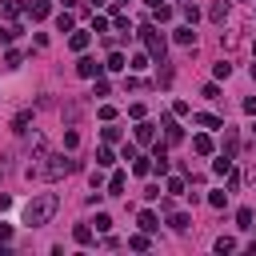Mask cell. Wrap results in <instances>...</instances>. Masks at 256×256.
Here are the masks:
<instances>
[{
  "mask_svg": "<svg viewBox=\"0 0 256 256\" xmlns=\"http://www.w3.org/2000/svg\"><path fill=\"white\" fill-rule=\"evenodd\" d=\"M112 4H120V8H124V4H128V0H112Z\"/></svg>",
  "mask_w": 256,
  "mask_h": 256,
  "instance_id": "cell-44",
  "label": "cell"
},
{
  "mask_svg": "<svg viewBox=\"0 0 256 256\" xmlns=\"http://www.w3.org/2000/svg\"><path fill=\"white\" fill-rule=\"evenodd\" d=\"M136 224H140V232H156V228H160L156 212H140V220H136Z\"/></svg>",
  "mask_w": 256,
  "mask_h": 256,
  "instance_id": "cell-14",
  "label": "cell"
},
{
  "mask_svg": "<svg viewBox=\"0 0 256 256\" xmlns=\"http://www.w3.org/2000/svg\"><path fill=\"white\" fill-rule=\"evenodd\" d=\"M92 32H108V16H96L92 20Z\"/></svg>",
  "mask_w": 256,
  "mask_h": 256,
  "instance_id": "cell-40",
  "label": "cell"
},
{
  "mask_svg": "<svg viewBox=\"0 0 256 256\" xmlns=\"http://www.w3.org/2000/svg\"><path fill=\"white\" fill-rule=\"evenodd\" d=\"M180 12H184V20H188V24H196V20H200V8H196L192 0H184V4H180Z\"/></svg>",
  "mask_w": 256,
  "mask_h": 256,
  "instance_id": "cell-17",
  "label": "cell"
},
{
  "mask_svg": "<svg viewBox=\"0 0 256 256\" xmlns=\"http://www.w3.org/2000/svg\"><path fill=\"white\" fill-rule=\"evenodd\" d=\"M216 252H220V256H224V252H236V240H232V236H220V240H216Z\"/></svg>",
  "mask_w": 256,
  "mask_h": 256,
  "instance_id": "cell-27",
  "label": "cell"
},
{
  "mask_svg": "<svg viewBox=\"0 0 256 256\" xmlns=\"http://www.w3.org/2000/svg\"><path fill=\"white\" fill-rule=\"evenodd\" d=\"M216 76H220V80H228V76H232V64H228V60H220V64H216Z\"/></svg>",
  "mask_w": 256,
  "mask_h": 256,
  "instance_id": "cell-36",
  "label": "cell"
},
{
  "mask_svg": "<svg viewBox=\"0 0 256 256\" xmlns=\"http://www.w3.org/2000/svg\"><path fill=\"white\" fill-rule=\"evenodd\" d=\"M252 80H256V64H252Z\"/></svg>",
  "mask_w": 256,
  "mask_h": 256,
  "instance_id": "cell-45",
  "label": "cell"
},
{
  "mask_svg": "<svg viewBox=\"0 0 256 256\" xmlns=\"http://www.w3.org/2000/svg\"><path fill=\"white\" fill-rule=\"evenodd\" d=\"M172 112H176V116H188V112H192V104H188V100H176V104H172Z\"/></svg>",
  "mask_w": 256,
  "mask_h": 256,
  "instance_id": "cell-38",
  "label": "cell"
},
{
  "mask_svg": "<svg viewBox=\"0 0 256 256\" xmlns=\"http://www.w3.org/2000/svg\"><path fill=\"white\" fill-rule=\"evenodd\" d=\"M132 172H136V176H148V172H152V160L136 156V160H132Z\"/></svg>",
  "mask_w": 256,
  "mask_h": 256,
  "instance_id": "cell-24",
  "label": "cell"
},
{
  "mask_svg": "<svg viewBox=\"0 0 256 256\" xmlns=\"http://www.w3.org/2000/svg\"><path fill=\"white\" fill-rule=\"evenodd\" d=\"M208 20H212V24H224V20H228V0H212Z\"/></svg>",
  "mask_w": 256,
  "mask_h": 256,
  "instance_id": "cell-7",
  "label": "cell"
},
{
  "mask_svg": "<svg viewBox=\"0 0 256 256\" xmlns=\"http://www.w3.org/2000/svg\"><path fill=\"white\" fill-rule=\"evenodd\" d=\"M104 68H108V72H120V68H128V60H124V52H112Z\"/></svg>",
  "mask_w": 256,
  "mask_h": 256,
  "instance_id": "cell-19",
  "label": "cell"
},
{
  "mask_svg": "<svg viewBox=\"0 0 256 256\" xmlns=\"http://www.w3.org/2000/svg\"><path fill=\"white\" fill-rule=\"evenodd\" d=\"M124 184H128V176H124V172H112V176H108V192H112V196H120V192H124Z\"/></svg>",
  "mask_w": 256,
  "mask_h": 256,
  "instance_id": "cell-13",
  "label": "cell"
},
{
  "mask_svg": "<svg viewBox=\"0 0 256 256\" xmlns=\"http://www.w3.org/2000/svg\"><path fill=\"white\" fill-rule=\"evenodd\" d=\"M192 120H196V124H200V128H224V124H220V120H216V116H212V112H196V116H192Z\"/></svg>",
  "mask_w": 256,
  "mask_h": 256,
  "instance_id": "cell-16",
  "label": "cell"
},
{
  "mask_svg": "<svg viewBox=\"0 0 256 256\" xmlns=\"http://www.w3.org/2000/svg\"><path fill=\"white\" fill-rule=\"evenodd\" d=\"M236 224H240V228H252V208H240V212H236Z\"/></svg>",
  "mask_w": 256,
  "mask_h": 256,
  "instance_id": "cell-31",
  "label": "cell"
},
{
  "mask_svg": "<svg viewBox=\"0 0 256 256\" xmlns=\"http://www.w3.org/2000/svg\"><path fill=\"white\" fill-rule=\"evenodd\" d=\"M252 132H256V124H252Z\"/></svg>",
  "mask_w": 256,
  "mask_h": 256,
  "instance_id": "cell-47",
  "label": "cell"
},
{
  "mask_svg": "<svg viewBox=\"0 0 256 256\" xmlns=\"http://www.w3.org/2000/svg\"><path fill=\"white\" fill-rule=\"evenodd\" d=\"M192 152H196V156H212V136H208V132L192 136Z\"/></svg>",
  "mask_w": 256,
  "mask_h": 256,
  "instance_id": "cell-9",
  "label": "cell"
},
{
  "mask_svg": "<svg viewBox=\"0 0 256 256\" xmlns=\"http://www.w3.org/2000/svg\"><path fill=\"white\" fill-rule=\"evenodd\" d=\"M128 68H148V52H136V56H132V64H128Z\"/></svg>",
  "mask_w": 256,
  "mask_h": 256,
  "instance_id": "cell-35",
  "label": "cell"
},
{
  "mask_svg": "<svg viewBox=\"0 0 256 256\" xmlns=\"http://www.w3.org/2000/svg\"><path fill=\"white\" fill-rule=\"evenodd\" d=\"M100 136H104V144H116V140H120V136H124V132H120V128H112V124H108V128H104V132H100Z\"/></svg>",
  "mask_w": 256,
  "mask_h": 256,
  "instance_id": "cell-29",
  "label": "cell"
},
{
  "mask_svg": "<svg viewBox=\"0 0 256 256\" xmlns=\"http://www.w3.org/2000/svg\"><path fill=\"white\" fill-rule=\"evenodd\" d=\"M168 20H172V8L168 4H156L152 8V24H168Z\"/></svg>",
  "mask_w": 256,
  "mask_h": 256,
  "instance_id": "cell-15",
  "label": "cell"
},
{
  "mask_svg": "<svg viewBox=\"0 0 256 256\" xmlns=\"http://www.w3.org/2000/svg\"><path fill=\"white\" fill-rule=\"evenodd\" d=\"M88 40H92V32H72V36H68V48H72V52H84Z\"/></svg>",
  "mask_w": 256,
  "mask_h": 256,
  "instance_id": "cell-12",
  "label": "cell"
},
{
  "mask_svg": "<svg viewBox=\"0 0 256 256\" xmlns=\"http://www.w3.org/2000/svg\"><path fill=\"white\" fill-rule=\"evenodd\" d=\"M208 204H212V208H224V204H228V192H208Z\"/></svg>",
  "mask_w": 256,
  "mask_h": 256,
  "instance_id": "cell-30",
  "label": "cell"
},
{
  "mask_svg": "<svg viewBox=\"0 0 256 256\" xmlns=\"http://www.w3.org/2000/svg\"><path fill=\"white\" fill-rule=\"evenodd\" d=\"M72 24H76L72 12H60V16H56V28H60V32H72Z\"/></svg>",
  "mask_w": 256,
  "mask_h": 256,
  "instance_id": "cell-25",
  "label": "cell"
},
{
  "mask_svg": "<svg viewBox=\"0 0 256 256\" xmlns=\"http://www.w3.org/2000/svg\"><path fill=\"white\" fill-rule=\"evenodd\" d=\"M16 32H20V24H8V28H0V44H12V40H16Z\"/></svg>",
  "mask_w": 256,
  "mask_h": 256,
  "instance_id": "cell-28",
  "label": "cell"
},
{
  "mask_svg": "<svg viewBox=\"0 0 256 256\" xmlns=\"http://www.w3.org/2000/svg\"><path fill=\"white\" fill-rule=\"evenodd\" d=\"M72 236H76V244H92V228H88V224H76Z\"/></svg>",
  "mask_w": 256,
  "mask_h": 256,
  "instance_id": "cell-23",
  "label": "cell"
},
{
  "mask_svg": "<svg viewBox=\"0 0 256 256\" xmlns=\"http://www.w3.org/2000/svg\"><path fill=\"white\" fill-rule=\"evenodd\" d=\"M172 40L184 44V48H192V44H196V28H192V24H180V28L172 32Z\"/></svg>",
  "mask_w": 256,
  "mask_h": 256,
  "instance_id": "cell-6",
  "label": "cell"
},
{
  "mask_svg": "<svg viewBox=\"0 0 256 256\" xmlns=\"http://www.w3.org/2000/svg\"><path fill=\"white\" fill-rule=\"evenodd\" d=\"M0 240H4V244L12 240V224H0Z\"/></svg>",
  "mask_w": 256,
  "mask_h": 256,
  "instance_id": "cell-41",
  "label": "cell"
},
{
  "mask_svg": "<svg viewBox=\"0 0 256 256\" xmlns=\"http://www.w3.org/2000/svg\"><path fill=\"white\" fill-rule=\"evenodd\" d=\"M128 248H136V252H144V248H148V232H140V236H132V240H128Z\"/></svg>",
  "mask_w": 256,
  "mask_h": 256,
  "instance_id": "cell-32",
  "label": "cell"
},
{
  "mask_svg": "<svg viewBox=\"0 0 256 256\" xmlns=\"http://www.w3.org/2000/svg\"><path fill=\"white\" fill-rule=\"evenodd\" d=\"M108 92H112V84H108L104 76H96V96H108Z\"/></svg>",
  "mask_w": 256,
  "mask_h": 256,
  "instance_id": "cell-37",
  "label": "cell"
},
{
  "mask_svg": "<svg viewBox=\"0 0 256 256\" xmlns=\"http://www.w3.org/2000/svg\"><path fill=\"white\" fill-rule=\"evenodd\" d=\"M212 172H216V176L232 172V156H224V152H220V156H216V164H212Z\"/></svg>",
  "mask_w": 256,
  "mask_h": 256,
  "instance_id": "cell-21",
  "label": "cell"
},
{
  "mask_svg": "<svg viewBox=\"0 0 256 256\" xmlns=\"http://www.w3.org/2000/svg\"><path fill=\"white\" fill-rule=\"evenodd\" d=\"M136 140H140V144H152V140H156V124L140 120V124H136Z\"/></svg>",
  "mask_w": 256,
  "mask_h": 256,
  "instance_id": "cell-10",
  "label": "cell"
},
{
  "mask_svg": "<svg viewBox=\"0 0 256 256\" xmlns=\"http://www.w3.org/2000/svg\"><path fill=\"white\" fill-rule=\"evenodd\" d=\"M20 64H24V56H20L16 48H8V52H4V68H12V72H16Z\"/></svg>",
  "mask_w": 256,
  "mask_h": 256,
  "instance_id": "cell-18",
  "label": "cell"
},
{
  "mask_svg": "<svg viewBox=\"0 0 256 256\" xmlns=\"http://www.w3.org/2000/svg\"><path fill=\"white\" fill-rule=\"evenodd\" d=\"M168 192H172V196H180V192H184V180H180V176H172V180H168Z\"/></svg>",
  "mask_w": 256,
  "mask_h": 256,
  "instance_id": "cell-39",
  "label": "cell"
},
{
  "mask_svg": "<svg viewBox=\"0 0 256 256\" xmlns=\"http://www.w3.org/2000/svg\"><path fill=\"white\" fill-rule=\"evenodd\" d=\"M76 144H80V132L68 128V132H64V148H76Z\"/></svg>",
  "mask_w": 256,
  "mask_h": 256,
  "instance_id": "cell-33",
  "label": "cell"
},
{
  "mask_svg": "<svg viewBox=\"0 0 256 256\" xmlns=\"http://www.w3.org/2000/svg\"><path fill=\"white\" fill-rule=\"evenodd\" d=\"M48 12H52V4H48V0H32V4H28V16H32V20H44Z\"/></svg>",
  "mask_w": 256,
  "mask_h": 256,
  "instance_id": "cell-11",
  "label": "cell"
},
{
  "mask_svg": "<svg viewBox=\"0 0 256 256\" xmlns=\"http://www.w3.org/2000/svg\"><path fill=\"white\" fill-rule=\"evenodd\" d=\"M76 72H80L84 80H96V76H100V64H96V60H88V56H80V64H76Z\"/></svg>",
  "mask_w": 256,
  "mask_h": 256,
  "instance_id": "cell-8",
  "label": "cell"
},
{
  "mask_svg": "<svg viewBox=\"0 0 256 256\" xmlns=\"http://www.w3.org/2000/svg\"><path fill=\"white\" fill-rule=\"evenodd\" d=\"M252 52H256V40H252Z\"/></svg>",
  "mask_w": 256,
  "mask_h": 256,
  "instance_id": "cell-46",
  "label": "cell"
},
{
  "mask_svg": "<svg viewBox=\"0 0 256 256\" xmlns=\"http://www.w3.org/2000/svg\"><path fill=\"white\" fill-rule=\"evenodd\" d=\"M160 128H164V140H168V144H180V140H184V128H180L172 116H164V124H160Z\"/></svg>",
  "mask_w": 256,
  "mask_h": 256,
  "instance_id": "cell-4",
  "label": "cell"
},
{
  "mask_svg": "<svg viewBox=\"0 0 256 256\" xmlns=\"http://www.w3.org/2000/svg\"><path fill=\"white\" fill-rule=\"evenodd\" d=\"M144 4H148V8H156V4H160V0H144Z\"/></svg>",
  "mask_w": 256,
  "mask_h": 256,
  "instance_id": "cell-42",
  "label": "cell"
},
{
  "mask_svg": "<svg viewBox=\"0 0 256 256\" xmlns=\"http://www.w3.org/2000/svg\"><path fill=\"white\" fill-rule=\"evenodd\" d=\"M92 224H96V232H108V228H112V216H108V212H96Z\"/></svg>",
  "mask_w": 256,
  "mask_h": 256,
  "instance_id": "cell-26",
  "label": "cell"
},
{
  "mask_svg": "<svg viewBox=\"0 0 256 256\" xmlns=\"http://www.w3.org/2000/svg\"><path fill=\"white\" fill-rule=\"evenodd\" d=\"M100 4H108V0H92V8H100Z\"/></svg>",
  "mask_w": 256,
  "mask_h": 256,
  "instance_id": "cell-43",
  "label": "cell"
},
{
  "mask_svg": "<svg viewBox=\"0 0 256 256\" xmlns=\"http://www.w3.org/2000/svg\"><path fill=\"white\" fill-rule=\"evenodd\" d=\"M80 164L76 160H68V156H44V164H36V168H28V176H40V180H60V176H68V172H76Z\"/></svg>",
  "mask_w": 256,
  "mask_h": 256,
  "instance_id": "cell-2",
  "label": "cell"
},
{
  "mask_svg": "<svg viewBox=\"0 0 256 256\" xmlns=\"http://www.w3.org/2000/svg\"><path fill=\"white\" fill-rule=\"evenodd\" d=\"M56 192H36L32 200H28V208H24V224L28 228H44L52 216H56Z\"/></svg>",
  "mask_w": 256,
  "mask_h": 256,
  "instance_id": "cell-1",
  "label": "cell"
},
{
  "mask_svg": "<svg viewBox=\"0 0 256 256\" xmlns=\"http://www.w3.org/2000/svg\"><path fill=\"white\" fill-rule=\"evenodd\" d=\"M140 40H144V52H148L152 60H160V64H164V52H168V44H164V36L156 32V24L140 28Z\"/></svg>",
  "mask_w": 256,
  "mask_h": 256,
  "instance_id": "cell-3",
  "label": "cell"
},
{
  "mask_svg": "<svg viewBox=\"0 0 256 256\" xmlns=\"http://www.w3.org/2000/svg\"><path fill=\"white\" fill-rule=\"evenodd\" d=\"M20 8H16V0H0V16H16Z\"/></svg>",
  "mask_w": 256,
  "mask_h": 256,
  "instance_id": "cell-34",
  "label": "cell"
},
{
  "mask_svg": "<svg viewBox=\"0 0 256 256\" xmlns=\"http://www.w3.org/2000/svg\"><path fill=\"white\" fill-rule=\"evenodd\" d=\"M168 224H172L176 232H184V228H188L192 220H188V212H172V216H168Z\"/></svg>",
  "mask_w": 256,
  "mask_h": 256,
  "instance_id": "cell-22",
  "label": "cell"
},
{
  "mask_svg": "<svg viewBox=\"0 0 256 256\" xmlns=\"http://www.w3.org/2000/svg\"><path fill=\"white\" fill-rule=\"evenodd\" d=\"M236 148H240V136H236V128H228V124H224V144H220V152L236 160Z\"/></svg>",
  "mask_w": 256,
  "mask_h": 256,
  "instance_id": "cell-5",
  "label": "cell"
},
{
  "mask_svg": "<svg viewBox=\"0 0 256 256\" xmlns=\"http://www.w3.org/2000/svg\"><path fill=\"white\" fill-rule=\"evenodd\" d=\"M112 160H116V156H112V148H108V144H104V148H96V168H108Z\"/></svg>",
  "mask_w": 256,
  "mask_h": 256,
  "instance_id": "cell-20",
  "label": "cell"
}]
</instances>
